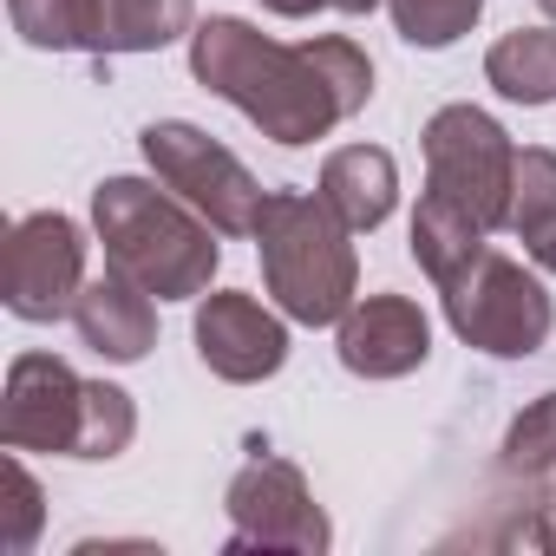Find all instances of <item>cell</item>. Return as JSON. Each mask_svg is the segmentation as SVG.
I'll return each mask as SVG.
<instances>
[{
    "label": "cell",
    "mask_w": 556,
    "mask_h": 556,
    "mask_svg": "<svg viewBox=\"0 0 556 556\" xmlns=\"http://www.w3.org/2000/svg\"><path fill=\"white\" fill-rule=\"evenodd\" d=\"M190 73H197L203 92L236 105L262 138L289 144V151L328 138L348 118L334 79L321 73L315 40L282 47V40H268L262 27H249L236 14H216L190 34Z\"/></svg>",
    "instance_id": "obj_1"
},
{
    "label": "cell",
    "mask_w": 556,
    "mask_h": 556,
    "mask_svg": "<svg viewBox=\"0 0 556 556\" xmlns=\"http://www.w3.org/2000/svg\"><path fill=\"white\" fill-rule=\"evenodd\" d=\"M92 229L105 268H118L125 282H138L157 302H197L223 268L216 229L177 190H157L144 177H105L92 190Z\"/></svg>",
    "instance_id": "obj_2"
},
{
    "label": "cell",
    "mask_w": 556,
    "mask_h": 556,
    "mask_svg": "<svg viewBox=\"0 0 556 556\" xmlns=\"http://www.w3.org/2000/svg\"><path fill=\"white\" fill-rule=\"evenodd\" d=\"M354 229L321 203V190H268L255 216V255L262 282L289 321L302 328H341V315L361 295V262H354Z\"/></svg>",
    "instance_id": "obj_3"
},
{
    "label": "cell",
    "mask_w": 556,
    "mask_h": 556,
    "mask_svg": "<svg viewBox=\"0 0 556 556\" xmlns=\"http://www.w3.org/2000/svg\"><path fill=\"white\" fill-rule=\"evenodd\" d=\"M445 295V321L465 348L497 354V361H530L549 328H556V302L536 275L497 249H478L452 282H439Z\"/></svg>",
    "instance_id": "obj_4"
},
{
    "label": "cell",
    "mask_w": 556,
    "mask_h": 556,
    "mask_svg": "<svg viewBox=\"0 0 556 556\" xmlns=\"http://www.w3.org/2000/svg\"><path fill=\"white\" fill-rule=\"evenodd\" d=\"M138 144H144L151 177H157L164 190H177L216 236H255V216H262V197H268V190L255 184V170H249L229 144H216L210 131H197V125H184V118L144 125Z\"/></svg>",
    "instance_id": "obj_5"
},
{
    "label": "cell",
    "mask_w": 556,
    "mask_h": 556,
    "mask_svg": "<svg viewBox=\"0 0 556 556\" xmlns=\"http://www.w3.org/2000/svg\"><path fill=\"white\" fill-rule=\"evenodd\" d=\"M419 138H426V190L452 197L484 229H504L510 170H517L510 131L491 112H478V105H439Z\"/></svg>",
    "instance_id": "obj_6"
},
{
    "label": "cell",
    "mask_w": 556,
    "mask_h": 556,
    "mask_svg": "<svg viewBox=\"0 0 556 556\" xmlns=\"http://www.w3.org/2000/svg\"><path fill=\"white\" fill-rule=\"evenodd\" d=\"M229 556L242 549H295V556H321L334 543L328 510L315 504L302 465L255 452L236 478H229Z\"/></svg>",
    "instance_id": "obj_7"
},
{
    "label": "cell",
    "mask_w": 556,
    "mask_h": 556,
    "mask_svg": "<svg viewBox=\"0 0 556 556\" xmlns=\"http://www.w3.org/2000/svg\"><path fill=\"white\" fill-rule=\"evenodd\" d=\"M8 295V315L14 321H60L73 315L79 289H86V229L60 210H34L8 229V282H0Z\"/></svg>",
    "instance_id": "obj_8"
},
{
    "label": "cell",
    "mask_w": 556,
    "mask_h": 556,
    "mask_svg": "<svg viewBox=\"0 0 556 556\" xmlns=\"http://www.w3.org/2000/svg\"><path fill=\"white\" fill-rule=\"evenodd\" d=\"M92 419V380H79L60 354H14L0 393V439L14 452H66L79 458Z\"/></svg>",
    "instance_id": "obj_9"
},
{
    "label": "cell",
    "mask_w": 556,
    "mask_h": 556,
    "mask_svg": "<svg viewBox=\"0 0 556 556\" xmlns=\"http://www.w3.org/2000/svg\"><path fill=\"white\" fill-rule=\"evenodd\" d=\"M197 361L229 380V387H255V380H275L289 367V321L268 315L255 295L242 289H223V295H203L197 308Z\"/></svg>",
    "instance_id": "obj_10"
},
{
    "label": "cell",
    "mask_w": 556,
    "mask_h": 556,
    "mask_svg": "<svg viewBox=\"0 0 556 556\" xmlns=\"http://www.w3.org/2000/svg\"><path fill=\"white\" fill-rule=\"evenodd\" d=\"M432 361V321L406 295H367L341 315V367L361 380H406Z\"/></svg>",
    "instance_id": "obj_11"
},
{
    "label": "cell",
    "mask_w": 556,
    "mask_h": 556,
    "mask_svg": "<svg viewBox=\"0 0 556 556\" xmlns=\"http://www.w3.org/2000/svg\"><path fill=\"white\" fill-rule=\"evenodd\" d=\"M73 328H79V341H86L99 361H118V367H131V361H144V354L157 348V308H151V295H144L138 282H125L118 268L79 289Z\"/></svg>",
    "instance_id": "obj_12"
},
{
    "label": "cell",
    "mask_w": 556,
    "mask_h": 556,
    "mask_svg": "<svg viewBox=\"0 0 556 556\" xmlns=\"http://www.w3.org/2000/svg\"><path fill=\"white\" fill-rule=\"evenodd\" d=\"M321 203L354 236L380 229L393 216V203H400V164H393V151H380V144H341V151H328V164H321Z\"/></svg>",
    "instance_id": "obj_13"
},
{
    "label": "cell",
    "mask_w": 556,
    "mask_h": 556,
    "mask_svg": "<svg viewBox=\"0 0 556 556\" xmlns=\"http://www.w3.org/2000/svg\"><path fill=\"white\" fill-rule=\"evenodd\" d=\"M491 229L478 223V216H465L452 197H439V190H426L419 197V210H413V262L432 275V282H452V275L478 255V249H491L484 242Z\"/></svg>",
    "instance_id": "obj_14"
},
{
    "label": "cell",
    "mask_w": 556,
    "mask_h": 556,
    "mask_svg": "<svg viewBox=\"0 0 556 556\" xmlns=\"http://www.w3.org/2000/svg\"><path fill=\"white\" fill-rule=\"evenodd\" d=\"M484 79L510 105H549L556 99V34L549 27H517L484 53Z\"/></svg>",
    "instance_id": "obj_15"
},
{
    "label": "cell",
    "mask_w": 556,
    "mask_h": 556,
    "mask_svg": "<svg viewBox=\"0 0 556 556\" xmlns=\"http://www.w3.org/2000/svg\"><path fill=\"white\" fill-rule=\"evenodd\" d=\"M184 34H197L190 27V0H105L99 60H112V53H164Z\"/></svg>",
    "instance_id": "obj_16"
},
{
    "label": "cell",
    "mask_w": 556,
    "mask_h": 556,
    "mask_svg": "<svg viewBox=\"0 0 556 556\" xmlns=\"http://www.w3.org/2000/svg\"><path fill=\"white\" fill-rule=\"evenodd\" d=\"M8 21L40 53H92L99 60L105 0H8Z\"/></svg>",
    "instance_id": "obj_17"
},
{
    "label": "cell",
    "mask_w": 556,
    "mask_h": 556,
    "mask_svg": "<svg viewBox=\"0 0 556 556\" xmlns=\"http://www.w3.org/2000/svg\"><path fill=\"white\" fill-rule=\"evenodd\" d=\"M497 471L510 484H543L556 471V393H536L510 432H504V452H497Z\"/></svg>",
    "instance_id": "obj_18"
},
{
    "label": "cell",
    "mask_w": 556,
    "mask_h": 556,
    "mask_svg": "<svg viewBox=\"0 0 556 556\" xmlns=\"http://www.w3.org/2000/svg\"><path fill=\"white\" fill-rule=\"evenodd\" d=\"M387 14H393V27H400L406 47L445 53V47H458L478 27L484 0H387Z\"/></svg>",
    "instance_id": "obj_19"
},
{
    "label": "cell",
    "mask_w": 556,
    "mask_h": 556,
    "mask_svg": "<svg viewBox=\"0 0 556 556\" xmlns=\"http://www.w3.org/2000/svg\"><path fill=\"white\" fill-rule=\"evenodd\" d=\"M543 216H556V151L523 144V151H517V170H510L504 229H510V236H523V229H536Z\"/></svg>",
    "instance_id": "obj_20"
},
{
    "label": "cell",
    "mask_w": 556,
    "mask_h": 556,
    "mask_svg": "<svg viewBox=\"0 0 556 556\" xmlns=\"http://www.w3.org/2000/svg\"><path fill=\"white\" fill-rule=\"evenodd\" d=\"M138 439V406H131V393L125 387H112V380H92V419H86V439H79V458H118L125 445Z\"/></svg>",
    "instance_id": "obj_21"
},
{
    "label": "cell",
    "mask_w": 556,
    "mask_h": 556,
    "mask_svg": "<svg viewBox=\"0 0 556 556\" xmlns=\"http://www.w3.org/2000/svg\"><path fill=\"white\" fill-rule=\"evenodd\" d=\"M0 491H8V530H0V543H8L14 556H27L40 543V517H47V497L34 484V471L21 465V452L8 445V465H0Z\"/></svg>",
    "instance_id": "obj_22"
},
{
    "label": "cell",
    "mask_w": 556,
    "mask_h": 556,
    "mask_svg": "<svg viewBox=\"0 0 556 556\" xmlns=\"http://www.w3.org/2000/svg\"><path fill=\"white\" fill-rule=\"evenodd\" d=\"M517 242H523V255H530L543 275H556V216H543V223H536V229H523Z\"/></svg>",
    "instance_id": "obj_23"
},
{
    "label": "cell",
    "mask_w": 556,
    "mask_h": 556,
    "mask_svg": "<svg viewBox=\"0 0 556 556\" xmlns=\"http://www.w3.org/2000/svg\"><path fill=\"white\" fill-rule=\"evenodd\" d=\"M262 8L282 21H308V14H328V0H262Z\"/></svg>",
    "instance_id": "obj_24"
},
{
    "label": "cell",
    "mask_w": 556,
    "mask_h": 556,
    "mask_svg": "<svg viewBox=\"0 0 556 556\" xmlns=\"http://www.w3.org/2000/svg\"><path fill=\"white\" fill-rule=\"evenodd\" d=\"M328 8H334V14H354V21H361V14H374V8H380V0H328Z\"/></svg>",
    "instance_id": "obj_25"
},
{
    "label": "cell",
    "mask_w": 556,
    "mask_h": 556,
    "mask_svg": "<svg viewBox=\"0 0 556 556\" xmlns=\"http://www.w3.org/2000/svg\"><path fill=\"white\" fill-rule=\"evenodd\" d=\"M536 8H543V14H549V21H556V0H536Z\"/></svg>",
    "instance_id": "obj_26"
}]
</instances>
